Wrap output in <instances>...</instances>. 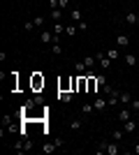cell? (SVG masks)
<instances>
[{"label":"cell","instance_id":"1","mask_svg":"<svg viewBox=\"0 0 139 155\" xmlns=\"http://www.w3.org/2000/svg\"><path fill=\"white\" fill-rule=\"evenodd\" d=\"M127 44H130V35H125V32H123V35H118V37H116V46L125 49Z\"/></svg>","mask_w":139,"mask_h":155},{"label":"cell","instance_id":"2","mask_svg":"<svg viewBox=\"0 0 139 155\" xmlns=\"http://www.w3.org/2000/svg\"><path fill=\"white\" fill-rule=\"evenodd\" d=\"M58 100L60 102H72V91H58Z\"/></svg>","mask_w":139,"mask_h":155},{"label":"cell","instance_id":"3","mask_svg":"<svg viewBox=\"0 0 139 155\" xmlns=\"http://www.w3.org/2000/svg\"><path fill=\"white\" fill-rule=\"evenodd\" d=\"M137 123H134L132 118H130V120H125V123H123V132H137Z\"/></svg>","mask_w":139,"mask_h":155},{"label":"cell","instance_id":"4","mask_svg":"<svg viewBox=\"0 0 139 155\" xmlns=\"http://www.w3.org/2000/svg\"><path fill=\"white\" fill-rule=\"evenodd\" d=\"M125 23H130V26H134V23H137V26H139V14L127 12V14H125Z\"/></svg>","mask_w":139,"mask_h":155},{"label":"cell","instance_id":"5","mask_svg":"<svg viewBox=\"0 0 139 155\" xmlns=\"http://www.w3.org/2000/svg\"><path fill=\"white\" fill-rule=\"evenodd\" d=\"M93 107H95V111H102V109H107L109 104H107V100H104V97H98V100L93 102Z\"/></svg>","mask_w":139,"mask_h":155},{"label":"cell","instance_id":"6","mask_svg":"<svg viewBox=\"0 0 139 155\" xmlns=\"http://www.w3.org/2000/svg\"><path fill=\"white\" fill-rule=\"evenodd\" d=\"M33 88H35V91H40V88H44V77H40V74H35V77H33Z\"/></svg>","mask_w":139,"mask_h":155},{"label":"cell","instance_id":"7","mask_svg":"<svg viewBox=\"0 0 139 155\" xmlns=\"http://www.w3.org/2000/svg\"><path fill=\"white\" fill-rule=\"evenodd\" d=\"M118 102H121V104H130V102H132V95H130V93H125V91H121V93H118Z\"/></svg>","mask_w":139,"mask_h":155},{"label":"cell","instance_id":"8","mask_svg":"<svg viewBox=\"0 0 139 155\" xmlns=\"http://www.w3.org/2000/svg\"><path fill=\"white\" fill-rule=\"evenodd\" d=\"M56 148H58V143H56V141H53V143H44V146H42V153L51 155V153H56Z\"/></svg>","mask_w":139,"mask_h":155},{"label":"cell","instance_id":"9","mask_svg":"<svg viewBox=\"0 0 139 155\" xmlns=\"http://www.w3.org/2000/svg\"><path fill=\"white\" fill-rule=\"evenodd\" d=\"M74 70L79 72V74H86V72H91V70L86 67V63H84V60H77V63H74Z\"/></svg>","mask_w":139,"mask_h":155},{"label":"cell","instance_id":"10","mask_svg":"<svg viewBox=\"0 0 139 155\" xmlns=\"http://www.w3.org/2000/svg\"><path fill=\"white\" fill-rule=\"evenodd\" d=\"M107 155H118V141L107 143Z\"/></svg>","mask_w":139,"mask_h":155},{"label":"cell","instance_id":"11","mask_svg":"<svg viewBox=\"0 0 139 155\" xmlns=\"http://www.w3.org/2000/svg\"><path fill=\"white\" fill-rule=\"evenodd\" d=\"M53 37H56V35H53V32H49V30H42V44H49V42H53Z\"/></svg>","mask_w":139,"mask_h":155},{"label":"cell","instance_id":"12","mask_svg":"<svg viewBox=\"0 0 139 155\" xmlns=\"http://www.w3.org/2000/svg\"><path fill=\"white\" fill-rule=\"evenodd\" d=\"M98 63H100V67H102V70H109V67H111V58H107V53L98 60Z\"/></svg>","mask_w":139,"mask_h":155},{"label":"cell","instance_id":"13","mask_svg":"<svg viewBox=\"0 0 139 155\" xmlns=\"http://www.w3.org/2000/svg\"><path fill=\"white\" fill-rule=\"evenodd\" d=\"M118 120H121V123L130 120V109H121V111H118Z\"/></svg>","mask_w":139,"mask_h":155},{"label":"cell","instance_id":"14","mask_svg":"<svg viewBox=\"0 0 139 155\" xmlns=\"http://www.w3.org/2000/svg\"><path fill=\"white\" fill-rule=\"evenodd\" d=\"M81 125H84V123H81L79 118H72V120H70V130H74V132H79Z\"/></svg>","mask_w":139,"mask_h":155},{"label":"cell","instance_id":"15","mask_svg":"<svg viewBox=\"0 0 139 155\" xmlns=\"http://www.w3.org/2000/svg\"><path fill=\"white\" fill-rule=\"evenodd\" d=\"M70 19H74L77 23H79V21H84V16H81L79 9H70Z\"/></svg>","mask_w":139,"mask_h":155},{"label":"cell","instance_id":"16","mask_svg":"<svg viewBox=\"0 0 139 155\" xmlns=\"http://www.w3.org/2000/svg\"><path fill=\"white\" fill-rule=\"evenodd\" d=\"M116 102H118V93H111V95L107 97V104H109V107H116Z\"/></svg>","mask_w":139,"mask_h":155},{"label":"cell","instance_id":"17","mask_svg":"<svg viewBox=\"0 0 139 155\" xmlns=\"http://www.w3.org/2000/svg\"><path fill=\"white\" fill-rule=\"evenodd\" d=\"M51 19H56V21H60V19H63V9H60V7L51 9Z\"/></svg>","mask_w":139,"mask_h":155},{"label":"cell","instance_id":"18","mask_svg":"<svg viewBox=\"0 0 139 155\" xmlns=\"http://www.w3.org/2000/svg\"><path fill=\"white\" fill-rule=\"evenodd\" d=\"M123 60H125L127 67H134V65H137V56H125Z\"/></svg>","mask_w":139,"mask_h":155},{"label":"cell","instance_id":"19","mask_svg":"<svg viewBox=\"0 0 139 155\" xmlns=\"http://www.w3.org/2000/svg\"><path fill=\"white\" fill-rule=\"evenodd\" d=\"M60 32H65V26H63L60 21H56V26H53V35H60Z\"/></svg>","mask_w":139,"mask_h":155},{"label":"cell","instance_id":"20","mask_svg":"<svg viewBox=\"0 0 139 155\" xmlns=\"http://www.w3.org/2000/svg\"><path fill=\"white\" fill-rule=\"evenodd\" d=\"M35 28H37V26H35V21H23V30H26V32L35 30Z\"/></svg>","mask_w":139,"mask_h":155},{"label":"cell","instance_id":"21","mask_svg":"<svg viewBox=\"0 0 139 155\" xmlns=\"http://www.w3.org/2000/svg\"><path fill=\"white\" fill-rule=\"evenodd\" d=\"M95 60H98V58H95V56H86V58H84V63H86V67H88V70H91L93 65H95Z\"/></svg>","mask_w":139,"mask_h":155},{"label":"cell","instance_id":"22","mask_svg":"<svg viewBox=\"0 0 139 155\" xmlns=\"http://www.w3.org/2000/svg\"><path fill=\"white\" fill-rule=\"evenodd\" d=\"M118 56H121V53H118V49H109V51H107V58H111V60H116Z\"/></svg>","mask_w":139,"mask_h":155},{"label":"cell","instance_id":"23","mask_svg":"<svg viewBox=\"0 0 139 155\" xmlns=\"http://www.w3.org/2000/svg\"><path fill=\"white\" fill-rule=\"evenodd\" d=\"M98 153H107V141H98Z\"/></svg>","mask_w":139,"mask_h":155},{"label":"cell","instance_id":"24","mask_svg":"<svg viewBox=\"0 0 139 155\" xmlns=\"http://www.w3.org/2000/svg\"><path fill=\"white\" fill-rule=\"evenodd\" d=\"M114 141H121V139H123V130H114Z\"/></svg>","mask_w":139,"mask_h":155},{"label":"cell","instance_id":"25","mask_svg":"<svg viewBox=\"0 0 139 155\" xmlns=\"http://www.w3.org/2000/svg\"><path fill=\"white\" fill-rule=\"evenodd\" d=\"M60 51H63V49H60V44H58V42H53V46H51V53H53V56H58Z\"/></svg>","mask_w":139,"mask_h":155},{"label":"cell","instance_id":"26","mask_svg":"<svg viewBox=\"0 0 139 155\" xmlns=\"http://www.w3.org/2000/svg\"><path fill=\"white\" fill-rule=\"evenodd\" d=\"M81 111H84V114H93V111H95V107H93V104H84V107H81Z\"/></svg>","mask_w":139,"mask_h":155},{"label":"cell","instance_id":"27","mask_svg":"<svg viewBox=\"0 0 139 155\" xmlns=\"http://www.w3.org/2000/svg\"><path fill=\"white\" fill-rule=\"evenodd\" d=\"M58 7L60 9H70V0H58Z\"/></svg>","mask_w":139,"mask_h":155},{"label":"cell","instance_id":"28","mask_svg":"<svg viewBox=\"0 0 139 155\" xmlns=\"http://www.w3.org/2000/svg\"><path fill=\"white\" fill-rule=\"evenodd\" d=\"M35 26H37V28H42V26H44V16H35Z\"/></svg>","mask_w":139,"mask_h":155},{"label":"cell","instance_id":"29","mask_svg":"<svg viewBox=\"0 0 139 155\" xmlns=\"http://www.w3.org/2000/svg\"><path fill=\"white\" fill-rule=\"evenodd\" d=\"M102 93H107V95H111V93H116V91H114V88H111L109 84H104V86H102Z\"/></svg>","mask_w":139,"mask_h":155},{"label":"cell","instance_id":"30","mask_svg":"<svg viewBox=\"0 0 139 155\" xmlns=\"http://www.w3.org/2000/svg\"><path fill=\"white\" fill-rule=\"evenodd\" d=\"M33 148V141H30V139H23V150H30Z\"/></svg>","mask_w":139,"mask_h":155},{"label":"cell","instance_id":"31","mask_svg":"<svg viewBox=\"0 0 139 155\" xmlns=\"http://www.w3.org/2000/svg\"><path fill=\"white\" fill-rule=\"evenodd\" d=\"M95 79H98V84H100V88H102V86H104V84H107V79H104V77H102V74H95Z\"/></svg>","mask_w":139,"mask_h":155},{"label":"cell","instance_id":"32","mask_svg":"<svg viewBox=\"0 0 139 155\" xmlns=\"http://www.w3.org/2000/svg\"><path fill=\"white\" fill-rule=\"evenodd\" d=\"M2 125H7V127H9V125H12V116H5V118H2Z\"/></svg>","mask_w":139,"mask_h":155},{"label":"cell","instance_id":"33","mask_svg":"<svg viewBox=\"0 0 139 155\" xmlns=\"http://www.w3.org/2000/svg\"><path fill=\"white\" fill-rule=\"evenodd\" d=\"M65 32H67V35H74V32H77V28H74V26H67Z\"/></svg>","mask_w":139,"mask_h":155},{"label":"cell","instance_id":"34","mask_svg":"<svg viewBox=\"0 0 139 155\" xmlns=\"http://www.w3.org/2000/svg\"><path fill=\"white\" fill-rule=\"evenodd\" d=\"M58 7V0H49V9H56Z\"/></svg>","mask_w":139,"mask_h":155},{"label":"cell","instance_id":"35","mask_svg":"<svg viewBox=\"0 0 139 155\" xmlns=\"http://www.w3.org/2000/svg\"><path fill=\"white\" fill-rule=\"evenodd\" d=\"M79 30H88V23H86V21H79Z\"/></svg>","mask_w":139,"mask_h":155},{"label":"cell","instance_id":"36","mask_svg":"<svg viewBox=\"0 0 139 155\" xmlns=\"http://www.w3.org/2000/svg\"><path fill=\"white\" fill-rule=\"evenodd\" d=\"M130 104H132V109H134V111H139V100H132Z\"/></svg>","mask_w":139,"mask_h":155},{"label":"cell","instance_id":"37","mask_svg":"<svg viewBox=\"0 0 139 155\" xmlns=\"http://www.w3.org/2000/svg\"><path fill=\"white\" fill-rule=\"evenodd\" d=\"M134 153H137V155H139V141H137V146H134Z\"/></svg>","mask_w":139,"mask_h":155},{"label":"cell","instance_id":"38","mask_svg":"<svg viewBox=\"0 0 139 155\" xmlns=\"http://www.w3.org/2000/svg\"><path fill=\"white\" fill-rule=\"evenodd\" d=\"M134 134H137V141H139V130H137V132H134Z\"/></svg>","mask_w":139,"mask_h":155},{"label":"cell","instance_id":"39","mask_svg":"<svg viewBox=\"0 0 139 155\" xmlns=\"http://www.w3.org/2000/svg\"><path fill=\"white\" fill-rule=\"evenodd\" d=\"M137 116H139V111H137Z\"/></svg>","mask_w":139,"mask_h":155}]
</instances>
